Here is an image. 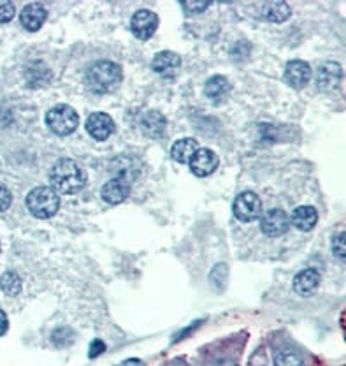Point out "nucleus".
Wrapping results in <instances>:
<instances>
[{"instance_id": "1", "label": "nucleus", "mask_w": 346, "mask_h": 366, "mask_svg": "<svg viewBox=\"0 0 346 366\" xmlns=\"http://www.w3.org/2000/svg\"><path fill=\"white\" fill-rule=\"evenodd\" d=\"M121 67L111 60H98L86 71V87L93 94H111L121 85Z\"/></svg>"}, {"instance_id": "2", "label": "nucleus", "mask_w": 346, "mask_h": 366, "mask_svg": "<svg viewBox=\"0 0 346 366\" xmlns=\"http://www.w3.org/2000/svg\"><path fill=\"white\" fill-rule=\"evenodd\" d=\"M50 182H52L53 189L62 194H76L84 187L86 175L77 162L70 161V159H62L53 166Z\"/></svg>"}, {"instance_id": "3", "label": "nucleus", "mask_w": 346, "mask_h": 366, "mask_svg": "<svg viewBox=\"0 0 346 366\" xmlns=\"http://www.w3.org/2000/svg\"><path fill=\"white\" fill-rule=\"evenodd\" d=\"M27 208L36 219H50L60 208V198L53 187H37L27 196Z\"/></svg>"}, {"instance_id": "4", "label": "nucleus", "mask_w": 346, "mask_h": 366, "mask_svg": "<svg viewBox=\"0 0 346 366\" xmlns=\"http://www.w3.org/2000/svg\"><path fill=\"white\" fill-rule=\"evenodd\" d=\"M46 125L57 136H69L80 127V115L67 104H59L46 113Z\"/></svg>"}, {"instance_id": "5", "label": "nucleus", "mask_w": 346, "mask_h": 366, "mask_svg": "<svg viewBox=\"0 0 346 366\" xmlns=\"http://www.w3.org/2000/svg\"><path fill=\"white\" fill-rule=\"evenodd\" d=\"M234 215L241 222H253L262 215V203L255 192H243L234 201Z\"/></svg>"}, {"instance_id": "6", "label": "nucleus", "mask_w": 346, "mask_h": 366, "mask_svg": "<svg viewBox=\"0 0 346 366\" xmlns=\"http://www.w3.org/2000/svg\"><path fill=\"white\" fill-rule=\"evenodd\" d=\"M290 227V217L280 208L267 210L260 215V229L269 238H278V236L285 235Z\"/></svg>"}, {"instance_id": "7", "label": "nucleus", "mask_w": 346, "mask_h": 366, "mask_svg": "<svg viewBox=\"0 0 346 366\" xmlns=\"http://www.w3.org/2000/svg\"><path fill=\"white\" fill-rule=\"evenodd\" d=\"M130 194V180L125 175H118L111 178L100 191V196L110 205H118V203L125 201Z\"/></svg>"}, {"instance_id": "8", "label": "nucleus", "mask_w": 346, "mask_h": 366, "mask_svg": "<svg viewBox=\"0 0 346 366\" xmlns=\"http://www.w3.org/2000/svg\"><path fill=\"white\" fill-rule=\"evenodd\" d=\"M86 131L88 134L93 138L95 141H106L114 131V122L113 118L107 113L97 111V113L90 115L86 120Z\"/></svg>"}, {"instance_id": "9", "label": "nucleus", "mask_w": 346, "mask_h": 366, "mask_svg": "<svg viewBox=\"0 0 346 366\" xmlns=\"http://www.w3.org/2000/svg\"><path fill=\"white\" fill-rule=\"evenodd\" d=\"M130 27L135 37H139V39H150L157 32L158 18L155 13L148 11V9H141V11H137L132 16Z\"/></svg>"}, {"instance_id": "10", "label": "nucleus", "mask_w": 346, "mask_h": 366, "mask_svg": "<svg viewBox=\"0 0 346 366\" xmlns=\"http://www.w3.org/2000/svg\"><path fill=\"white\" fill-rule=\"evenodd\" d=\"M188 164L193 175L199 176V178H204V176H209L211 173H215V169L218 168V157L209 148H199Z\"/></svg>"}, {"instance_id": "11", "label": "nucleus", "mask_w": 346, "mask_h": 366, "mask_svg": "<svg viewBox=\"0 0 346 366\" xmlns=\"http://www.w3.org/2000/svg\"><path fill=\"white\" fill-rule=\"evenodd\" d=\"M311 67L304 60H290L285 66V81L292 88H303L310 83L311 80Z\"/></svg>"}, {"instance_id": "12", "label": "nucleus", "mask_w": 346, "mask_h": 366, "mask_svg": "<svg viewBox=\"0 0 346 366\" xmlns=\"http://www.w3.org/2000/svg\"><path fill=\"white\" fill-rule=\"evenodd\" d=\"M181 67V59L174 52H160L155 55L151 62V69L164 78H172Z\"/></svg>"}, {"instance_id": "13", "label": "nucleus", "mask_w": 346, "mask_h": 366, "mask_svg": "<svg viewBox=\"0 0 346 366\" xmlns=\"http://www.w3.org/2000/svg\"><path fill=\"white\" fill-rule=\"evenodd\" d=\"M341 81V66L338 62H324L318 67L317 87L320 90H334Z\"/></svg>"}, {"instance_id": "14", "label": "nucleus", "mask_w": 346, "mask_h": 366, "mask_svg": "<svg viewBox=\"0 0 346 366\" xmlns=\"http://www.w3.org/2000/svg\"><path fill=\"white\" fill-rule=\"evenodd\" d=\"M46 18H47V11L43 4L25 6L22 15H20V22H22L23 29L29 30V32H37V30L44 25Z\"/></svg>"}, {"instance_id": "15", "label": "nucleus", "mask_w": 346, "mask_h": 366, "mask_svg": "<svg viewBox=\"0 0 346 366\" xmlns=\"http://www.w3.org/2000/svg\"><path fill=\"white\" fill-rule=\"evenodd\" d=\"M290 222L299 231H311L318 222V212L313 206H299V208H295L294 213H292Z\"/></svg>"}, {"instance_id": "16", "label": "nucleus", "mask_w": 346, "mask_h": 366, "mask_svg": "<svg viewBox=\"0 0 346 366\" xmlns=\"http://www.w3.org/2000/svg\"><path fill=\"white\" fill-rule=\"evenodd\" d=\"M318 284H320V273L317 270H303L301 273L295 274L294 291L297 294L306 296V294L313 293L317 289Z\"/></svg>"}, {"instance_id": "17", "label": "nucleus", "mask_w": 346, "mask_h": 366, "mask_svg": "<svg viewBox=\"0 0 346 366\" xmlns=\"http://www.w3.org/2000/svg\"><path fill=\"white\" fill-rule=\"evenodd\" d=\"M199 150V143L193 138H183V140L176 141L171 148V155L179 164H188L195 152Z\"/></svg>"}, {"instance_id": "18", "label": "nucleus", "mask_w": 346, "mask_h": 366, "mask_svg": "<svg viewBox=\"0 0 346 366\" xmlns=\"http://www.w3.org/2000/svg\"><path fill=\"white\" fill-rule=\"evenodd\" d=\"M230 85L227 81V78L223 76H213L206 81L204 87V94L211 103H220V101L225 99L229 96Z\"/></svg>"}, {"instance_id": "19", "label": "nucleus", "mask_w": 346, "mask_h": 366, "mask_svg": "<svg viewBox=\"0 0 346 366\" xmlns=\"http://www.w3.org/2000/svg\"><path fill=\"white\" fill-rule=\"evenodd\" d=\"M141 127L146 136H150V138H160L165 132V118L162 117L158 111H148V113L142 117Z\"/></svg>"}, {"instance_id": "20", "label": "nucleus", "mask_w": 346, "mask_h": 366, "mask_svg": "<svg viewBox=\"0 0 346 366\" xmlns=\"http://www.w3.org/2000/svg\"><path fill=\"white\" fill-rule=\"evenodd\" d=\"M262 18L267 22L273 23H281L290 16V8L285 2H267L262 6Z\"/></svg>"}, {"instance_id": "21", "label": "nucleus", "mask_w": 346, "mask_h": 366, "mask_svg": "<svg viewBox=\"0 0 346 366\" xmlns=\"http://www.w3.org/2000/svg\"><path fill=\"white\" fill-rule=\"evenodd\" d=\"M0 289L4 291L8 296H16L22 291V279L15 271H8L0 277Z\"/></svg>"}, {"instance_id": "22", "label": "nucleus", "mask_w": 346, "mask_h": 366, "mask_svg": "<svg viewBox=\"0 0 346 366\" xmlns=\"http://www.w3.org/2000/svg\"><path fill=\"white\" fill-rule=\"evenodd\" d=\"M274 366H304L303 358L299 354H295L292 351H281L278 352L276 359H274Z\"/></svg>"}, {"instance_id": "23", "label": "nucleus", "mask_w": 346, "mask_h": 366, "mask_svg": "<svg viewBox=\"0 0 346 366\" xmlns=\"http://www.w3.org/2000/svg\"><path fill=\"white\" fill-rule=\"evenodd\" d=\"M346 235L345 233H339L338 236L332 238V252L339 257V259H345L346 256Z\"/></svg>"}, {"instance_id": "24", "label": "nucleus", "mask_w": 346, "mask_h": 366, "mask_svg": "<svg viewBox=\"0 0 346 366\" xmlns=\"http://www.w3.org/2000/svg\"><path fill=\"white\" fill-rule=\"evenodd\" d=\"M16 9L11 2H4V0H0V23H8L15 18Z\"/></svg>"}, {"instance_id": "25", "label": "nucleus", "mask_w": 346, "mask_h": 366, "mask_svg": "<svg viewBox=\"0 0 346 366\" xmlns=\"http://www.w3.org/2000/svg\"><path fill=\"white\" fill-rule=\"evenodd\" d=\"M209 8V2H183V9L190 15H201Z\"/></svg>"}, {"instance_id": "26", "label": "nucleus", "mask_w": 346, "mask_h": 366, "mask_svg": "<svg viewBox=\"0 0 346 366\" xmlns=\"http://www.w3.org/2000/svg\"><path fill=\"white\" fill-rule=\"evenodd\" d=\"M13 196L9 192V189L6 185H0V212H6V210L11 206Z\"/></svg>"}, {"instance_id": "27", "label": "nucleus", "mask_w": 346, "mask_h": 366, "mask_svg": "<svg viewBox=\"0 0 346 366\" xmlns=\"http://www.w3.org/2000/svg\"><path fill=\"white\" fill-rule=\"evenodd\" d=\"M106 351V345H104L103 340H93L90 345V358H97L103 352Z\"/></svg>"}, {"instance_id": "28", "label": "nucleus", "mask_w": 346, "mask_h": 366, "mask_svg": "<svg viewBox=\"0 0 346 366\" xmlns=\"http://www.w3.org/2000/svg\"><path fill=\"white\" fill-rule=\"evenodd\" d=\"M9 328V321H8V315L4 314V312L0 310V337L8 331Z\"/></svg>"}, {"instance_id": "29", "label": "nucleus", "mask_w": 346, "mask_h": 366, "mask_svg": "<svg viewBox=\"0 0 346 366\" xmlns=\"http://www.w3.org/2000/svg\"><path fill=\"white\" fill-rule=\"evenodd\" d=\"M215 366H237V365H236V363H234V361H230V359H225V361L216 363Z\"/></svg>"}]
</instances>
